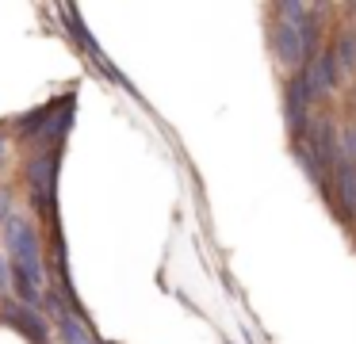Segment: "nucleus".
I'll return each instance as SVG.
<instances>
[{
	"mask_svg": "<svg viewBox=\"0 0 356 344\" xmlns=\"http://www.w3.org/2000/svg\"><path fill=\"white\" fill-rule=\"evenodd\" d=\"M4 256H8V279L16 287L19 302L39 310L42 306V283H47V264H42V245H39V229L31 218L12 214L4 222Z\"/></svg>",
	"mask_w": 356,
	"mask_h": 344,
	"instance_id": "nucleus-1",
	"label": "nucleus"
},
{
	"mask_svg": "<svg viewBox=\"0 0 356 344\" xmlns=\"http://www.w3.org/2000/svg\"><path fill=\"white\" fill-rule=\"evenodd\" d=\"M58 168H62V145H42L27 161V188L31 203L50 226H58Z\"/></svg>",
	"mask_w": 356,
	"mask_h": 344,
	"instance_id": "nucleus-2",
	"label": "nucleus"
},
{
	"mask_svg": "<svg viewBox=\"0 0 356 344\" xmlns=\"http://www.w3.org/2000/svg\"><path fill=\"white\" fill-rule=\"evenodd\" d=\"M284 19L276 23V54L284 65H302L310 61V50H314V23H310V8L307 4H284L280 8Z\"/></svg>",
	"mask_w": 356,
	"mask_h": 344,
	"instance_id": "nucleus-3",
	"label": "nucleus"
},
{
	"mask_svg": "<svg viewBox=\"0 0 356 344\" xmlns=\"http://www.w3.org/2000/svg\"><path fill=\"white\" fill-rule=\"evenodd\" d=\"M0 321H8L16 333H24L31 344H54L50 341V325H47V318H42L39 310H31V306H24V302H4L0 306Z\"/></svg>",
	"mask_w": 356,
	"mask_h": 344,
	"instance_id": "nucleus-4",
	"label": "nucleus"
},
{
	"mask_svg": "<svg viewBox=\"0 0 356 344\" xmlns=\"http://www.w3.org/2000/svg\"><path fill=\"white\" fill-rule=\"evenodd\" d=\"M310 99H314L310 81H307V73H299L291 84H287V126H291L295 134H302V126H307V107H310Z\"/></svg>",
	"mask_w": 356,
	"mask_h": 344,
	"instance_id": "nucleus-5",
	"label": "nucleus"
},
{
	"mask_svg": "<svg viewBox=\"0 0 356 344\" xmlns=\"http://www.w3.org/2000/svg\"><path fill=\"white\" fill-rule=\"evenodd\" d=\"M337 58H333V50L318 54V58H310L307 65V81H310V92L314 96H330L333 88H337Z\"/></svg>",
	"mask_w": 356,
	"mask_h": 344,
	"instance_id": "nucleus-6",
	"label": "nucleus"
},
{
	"mask_svg": "<svg viewBox=\"0 0 356 344\" xmlns=\"http://www.w3.org/2000/svg\"><path fill=\"white\" fill-rule=\"evenodd\" d=\"M54 325H58V336H62V344H100V341H96V333L88 329V321L77 318V313H62Z\"/></svg>",
	"mask_w": 356,
	"mask_h": 344,
	"instance_id": "nucleus-7",
	"label": "nucleus"
},
{
	"mask_svg": "<svg viewBox=\"0 0 356 344\" xmlns=\"http://www.w3.org/2000/svg\"><path fill=\"white\" fill-rule=\"evenodd\" d=\"M333 58H337V69H356V31H345V35H341Z\"/></svg>",
	"mask_w": 356,
	"mask_h": 344,
	"instance_id": "nucleus-8",
	"label": "nucleus"
},
{
	"mask_svg": "<svg viewBox=\"0 0 356 344\" xmlns=\"http://www.w3.org/2000/svg\"><path fill=\"white\" fill-rule=\"evenodd\" d=\"M12 214H16V211H12V188H8V183H0V226H4Z\"/></svg>",
	"mask_w": 356,
	"mask_h": 344,
	"instance_id": "nucleus-9",
	"label": "nucleus"
},
{
	"mask_svg": "<svg viewBox=\"0 0 356 344\" xmlns=\"http://www.w3.org/2000/svg\"><path fill=\"white\" fill-rule=\"evenodd\" d=\"M8 161V138H0V165Z\"/></svg>",
	"mask_w": 356,
	"mask_h": 344,
	"instance_id": "nucleus-10",
	"label": "nucleus"
}]
</instances>
